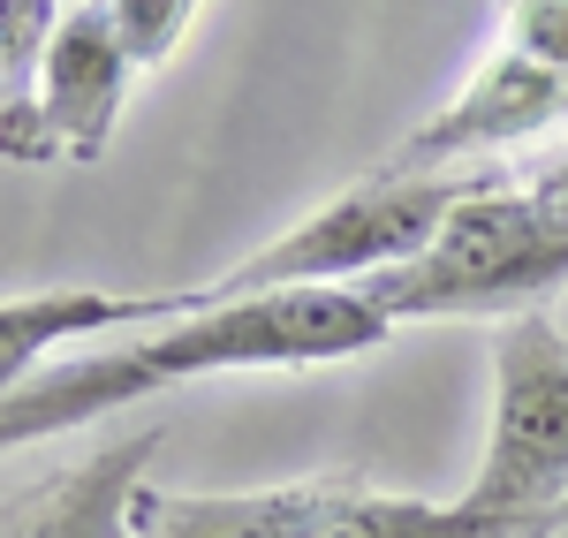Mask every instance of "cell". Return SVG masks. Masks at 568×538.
<instances>
[{
	"label": "cell",
	"instance_id": "2",
	"mask_svg": "<svg viewBox=\"0 0 568 538\" xmlns=\"http://www.w3.org/2000/svg\"><path fill=\"white\" fill-rule=\"evenodd\" d=\"M568 288V221H554L538 197L485 182L439 221V235L402 258V266L372 273L356 296L372 312L402 326V318H530L546 296Z\"/></svg>",
	"mask_w": 568,
	"mask_h": 538
},
{
	"label": "cell",
	"instance_id": "5",
	"mask_svg": "<svg viewBox=\"0 0 568 538\" xmlns=\"http://www.w3.org/2000/svg\"><path fill=\"white\" fill-rule=\"evenodd\" d=\"M455 500L478 516L568 524V334L546 312L493 334V433Z\"/></svg>",
	"mask_w": 568,
	"mask_h": 538
},
{
	"label": "cell",
	"instance_id": "6",
	"mask_svg": "<svg viewBox=\"0 0 568 538\" xmlns=\"http://www.w3.org/2000/svg\"><path fill=\"white\" fill-rule=\"evenodd\" d=\"M554 122H568V77L538 69V61L516 53V45H500L425 130H409L402 144H394L387 168L394 175H447L455 160L530 144V136H546Z\"/></svg>",
	"mask_w": 568,
	"mask_h": 538
},
{
	"label": "cell",
	"instance_id": "11",
	"mask_svg": "<svg viewBox=\"0 0 568 538\" xmlns=\"http://www.w3.org/2000/svg\"><path fill=\"white\" fill-rule=\"evenodd\" d=\"M190 31H197L190 0H114V39H122V53L136 69H160Z\"/></svg>",
	"mask_w": 568,
	"mask_h": 538
},
{
	"label": "cell",
	"instance_id": "1",
	"mask_svg": "<svg viewBox=\"0 0 568 538\" xmlns=\"http://www.w3.org/2000/svg\"><path fill=\"white\" fill-rule=\"evenodd\" d=\"M394 326L356 288H296V296H258V304H227V312H197L182 326H152L136 342L91 349V357L45 364L39 379L0 395V455L99 425L114 409L168 395L213 372H304V364H342L379 349Z\"/></svg>",
	"mask_w": 568,
	"mask_h": 538
},
{
	"label": "cell",
	"instance_id": "10",
	"mask_svg": "<svg viewBox=\"0 0 568 538\" xmlns=\"http://www.w3.org/2000/svg\"><path fill=\"white\" fill-rule=\"evenodd\" d=\"M53 31H61V8L0 0V160H16V168H31V114H39Z\"/></svg>",
	"mask_w": 568,
	"mask_h": 538
},
{
	"label": "cell",
	"instance_id": "3",
	"mask_svg": "<svg viewBox=\"0 0 568 538\" xmlns=\"http://www.w3.org/2000/svg\"><path fill=\"white\" fill-rule=\"evenodd\" d=\"M478 190V175H364L342 190L334 205H318L311 221L281 227L265 251L243 266L197 281V312H227V304H258V296H296V288H364L372 273L417 258L439 235V221Z\"/></svg>",
	"mask_w": 568,
	"mask_h": 538
},
{
	"label": "cell",
	"instance_id": "8",
	"mask_svg": "<svg viewBox=\"0 0 568 538\" xmlns=\"http://www.w3.org/2000/svg\"><path fill=\"white\" fill-rule=\"evenodd\" d=\"M152 455H160V433H130V440L99 448L91 463L39 478L23 500L0 508V538H130Z\"/></svg>",
	"mask_w": 568,
	"mask_h": 538
},
{
	"label": "cell",
	"instance_id": "12",
	"mask_svg": "<svg viewBox=\"0 0 568 538\" xmlns=\"http://www.w3.org/2000/svg\"><path fill=\"white\" fill-rule=\"evenodd\" d=\"M500 23H508V45L516 53H530L538 69L568 77V0H516Z\"/></svg>",
	"mask_w": 568,
	"mask_h": 538
},
{
	"label": "cell",
	"instance_id": "9",
	"mask_svg": "<svg viewBox=\"0 0 568 538\" xmlns=\"http://www.w3.org/2000/svg\"><path fill=\"white\" fill-rule=\"evenodd\" d=\"M197 318L190 288L168 296H106V288H45V296H8L0 304V395L39 379L45 357L61 342H84V334H130V326H182Z\"/></svg>",
	"mask_w": 568,
	"mask_h": 538
},
{
	"label": "cell",
	"instance_id": "4",
	"mask_svg": "<svg viewBox=\"0 0 568 538\" xmlns=\"http://www.w3.org/2000/svg\"><path fill=\"white\" fill-rule=\"evenodd\" d=\"M568 524L478 516L463 500L372 494L349 478L265 486V494H152L136 500L130 538H561Z\"/></svg>",
	"mask_w": 568,
	"mask_h": 538
},
{
	"label": "cell",
	"instance_id": "13",
	"mask_svg": "<svg viewBox=\"0 0 568 538\" xmlns=\"http://www.w3.org/2000/svg\"><path fill=\"white\" fill-rule=\"evenodd\" d=\"M530 197H538L554 221H568V144L546 160V168H538V175H530Z\"/></svg>",
	"mask_w": 568,
	"mask_h": 538
},
{
	"label": "cell",
	"instance_id": "7",
	"mask_svg": "<svg viewBox=\"0 0 568 538\" xmlns=\"http://www.w3.org/2000/svg\"><path fill=\"white\" fill-rule=\"evenodd\" d=\"M136 61L114 39V8H61V31H53V53H45L39 77V114H31V168L45 160H99L106 136L122 122V99H130Z\"/></svg>",
	"mask_w": 568,
	"mask_h": 538
}]
</instances>
